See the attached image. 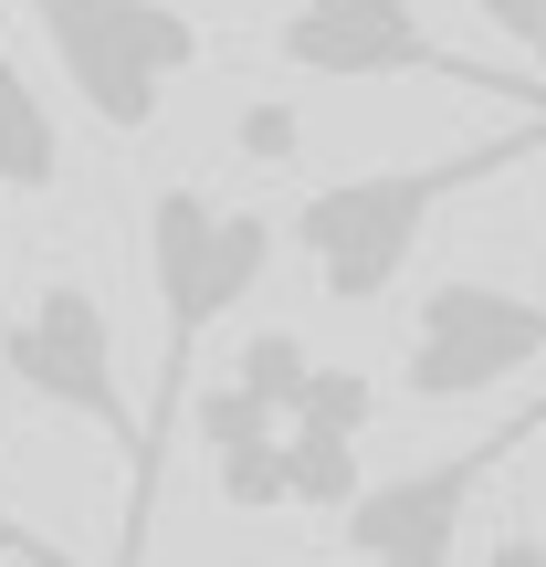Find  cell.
<instances>
[{"label": "cell", "mask_w": 546, "mask_h": 567, "mask_svg": "<svg viewBox=\"0 0 546 567\" xmlns=\"http://www.w3.org/2000/svg\"><path fill=\"white\" fill-rule=\"evenodd\" d=\"M284 221L274 210H231L210 189L168 179L147 189V284H158V379H147V431L126 463V505H116V567H147V526H158V484H168V442H179L189 400H200V337L274 274Z\"/></svg>", "instance_id": "1"}, {"label": "cell", "mask_w": 546, "mask_h": 567, "mask_svg": "<svg viewBox=\"0 0 546 567\" xmlns=\"http://www.w3.org/2000/svg\"><path fill=\"white\" fill-rule=\"evenodd\" d=\"M32 32L53 42L74 105L105 126V137H147L168 105V84L200 74L210 32L179 11V0H21Z\"/></svg>", "instance_id": "2"}, {"label": "cell", "mask_w": 546, "mask_h": 567, "mask_svg": "<svg viewBox=\"0 0 546 567\" xmlns=\"http://www.w3.org/2000/svg\"><path fill=\"white\" fill-rule=\"evenodd\" d=\"M0 368H11V389H21V400L63 410V421H84V431H105V442L137 463L147 410L126 400L116 316H105V295H95V284H74V274L32 284V295L11 305V326H0Z\"/></svg>", "instance_id": "3"}, {"label": "cell", "mask_w": 546, "mask_h": 567, "mask_svg": "<svg viewBox=\"0 0 546 567\" xmlns=\"http://www.w3.org/2000/svg\"><path fill=\"white\" fill-rule=\"evenodd\" d=\"M526 442H546V400L505 410V421H494L484 442H463V452H431V463H410V473H389V484H368L358 505L337 515V526H347V557H358V567H452L473 494H484Z\"/></svg>", "instance_id": "4"}, {"label": "cell", "mask_w": 546, "mask_h": 567, "mask_svg": "<svg viewBox=\"0 0 546 567\" xmlns=\"http://www.w3.org/2000/svg\"><path fill=\"white\" fill-rule=\"evenodd\" d=\"M546 368V295L526 284H484V274H452L410 305V337H400V389L431 410L452 400H484V389Z\"/></svg>", "instance_id": "5"}, {"label": "cell", "mask_w": 546, "mask_h": 567, "mask_svg": "<svg viewBox=\"0 0 546 567\" xmlns=\"http://www.w3.org/2000/svg\"><path fill=\"white\" fill-rule=\"evenodd\" d=\"M274 63L284 74H316V84H389V74H431V84H473V95H526L546 105V84H515L494 63L452 53L410 0H295L274 21Z\"/></svg>", "instance_id": "6"}, {"label": "cell", "mask_w": 546, "mask_h": 567, "mask_svg": "<svg viewBox=\"0 0 546 567\" xmlns=\"http://www.w3.org/2000/svg\"><path fill=\"white\" fill-rule=\"evenodd\" d=\"M63 179V126L42 105V84L21 74L11 32H0V200H42Z\"/></svg>", "instance_id": "7"}, {"label": "cell", "mask_w": 546, "mask_h": 567, "mask_svg": "<svg viewBox=\"0 0 546 567\" xmlns=\"http://www.w3.org/2000/svg\"><path fill=\"white\" fill-rule=\"evenodd\" d=\"M284 463H295V505H326V515H347V505L368 494V473H358V431L284 421Z\"/></svg>", "instance_id": "8"}, {"label": "cell", "mask_w": 546, "mask_h": 567, "mask_svg": "<svg viewBox=\"0 0 546 567\" xmlns=\"http://www.w3.org/2000/svg\"><path fill=\"white\" fill-rule=\"evenodd\" d=\"M231 379H243L264 410H284V421H295V400H305V379H316V358H305V337H295V326H264V337H243Z\"/></svg>", "instance_id": "9"}, {"label": "cell", "mask_w": 546, "mask_h": 567, "mask_svg": "<svg viewBox=\"0 0 546 567\" xmlns=\"http://www.w3.org/2000/svg\"><path fill=\"white\" fill-rule=\"evenodd\" d=\"M295 421H326V431H368V421H379V389H368L358 368H316V379H305V400H295Z\"/></svg>", "instance_id": "10"}, {"label": "cell", "mask_w": 546, "mask_h": 567, "mask_svg": "<svg viewBox=\"0 0 546 567\" xmlns=\"http://www.w3.org/2000/svg\"><path fill=\"white\" fill-rule=\"evenodd\" d=\"M463 11H473V21H494V32H505L515 53L546 74V0H463Z\"/></svg>", "instance_id": "11"}, {"label": "cell", "mask_w": 546, "mask_h": 567, "mask_svg": "<svg viewBox=\"0 0 546 567\" xmlns=\"http://www.w3.org/2000/svg\"><path fill=\"white\" fill-rule=\"evenodd\" d=\"M231 147H243V158H295V147H305V126H295V105H243Z\"/></svg>", "instance_id": "12"}, {"label": "cell", "mask_w": 546, "mask_h": 567, "mask_svg": "<svg viewBox=\"0 0 546 567\" xmlns=\"http://www.w3.org/2000/svg\"><path fill=\"white\" fill-rule=\"evenodd\" d=\"M0 557H11V567H63V557H42L32 536H11V526H0Z\"/></svg>", "instance_id": "13"}, {"label": "cell", "mask_w": 546, "mask_h": 567, "mask_svg": "<svg viewBox=\"0 0 546 567\" xmlns=\"http://www.w3.org/2000/svg\"><path fill=\"white\" fill-rule=\"evenodd\" d=\"M505 567H546V557H536V547H505Z\"/></svg>", "instance_id": "14"}]
</instances>
